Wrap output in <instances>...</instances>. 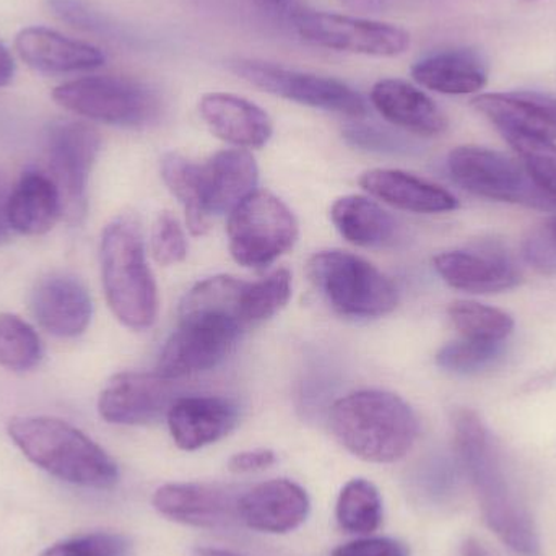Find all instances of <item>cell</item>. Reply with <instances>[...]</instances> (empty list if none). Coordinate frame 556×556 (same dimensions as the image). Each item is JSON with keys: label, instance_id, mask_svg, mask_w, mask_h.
I'll return each instance as SVG.
<instances>
[{"label": "cell", "instance_id": "obj_23", "mask_svg": "<svg viewBox=\"0 0 556 556\" xmlns=\"http://www.w3.org/2000/svg\"><path fill=\"white\" fill-rule=\"evenodd\" d=\"M371 103L386 121L417 136L437 137L447 129L441 108L408 81L399 78L378 81L371 90Z\"/></svg>", "mask_w": 556, "mask_h": 556}, {"label": "cell", "instance_id": "obj_19", "mask_svg": "<svg viewBox=\"0 0 556 556\" xmlns=\"http://www.w3.org/2000/svg\"><path fill=\"white\" fill-rule=\"evenodd\" d=\"M15 48L22 61L45 74L93 71L106 61L97 46L61 35L45 26H29L16 35Z\"/></svg>", "mask_w": 556, "mask_h": 556}, {"label": "cell", "instance_id": "obj_22", "mask_svg": "<svg viewBox=\"0 0 556 556\" xmlns=\"http://www.w3.org/2000/svg\"><path fill=\"white\" fill-rule=\"evenodd\" d=\"M208 129L225 142L261 149L273 137V121L263 108L230 93H207L199 103Z\"/></svg>", "mask_w": 556, "mask_h": 556}, {"label": "cell", "instance_id": "obj_40", "mask_svg": "<svg viewBox=\"0 0 556 556\" xmlns=\"http://www.w3.org/2000/svg\"><path fill=\"white\" fill-rule=\"evenodd\" d=\"M277 463V456L270 450L243 451L228 460V470L233 473H253L269 469Z\"/></svg>", "mask_w": 556, "mask_h": 556}, {"label": "cell", "instance_id": "obj_44", "mask_svg": "<svg viewBox=\"0 0 556 556\" xmlns=\"http://www.w3.org/2000/svg\"><path fill=\"white\" fill-rule=\"evenodd\" d=\"M466 556H485V552L479 544L466 545Z\"/></svg>", "mask_w": 556, "mask_h": 556}, {"label": "cell", "instance_id": "obj_10", "mask_svg": "<svg viewBox=\"0 0 556 556\" xmlns=\"http://www.w3.org/2000/svg\"><path fill=\"white\" fill-rule=\"evenodd\" d=\"M179 316L178 330L169 337L156 366V372L169 381L220 365L233 352L243 329L228 314L189 311Z\"/></svg>", "mask_w": 556, "mask_h": 556}, {"label": "cell", "instance_id": "obj_20", "mask_svg": "<svg viewBox=\"0 0 556 556\" xmlns=\"http://www.w3.org/2000/svg\"><path fill=\"white\" fill-rule=\"evenodd\" d=\"M256 160L244 149L222 150L201 166L202 205L207 215L231 214L256 192Z\"/></svg>", "mask_w": 556, "mask_h": 556}, {"label": "cell", "instance_id": "obj_2", "mask_svg": "<svg viewBox=\"0 0 556 556\" xmlns=\"http://www.w3.org/2000/svg\"><path fill=\"white\" fill-rule=\"evenodd\" d=\"M329 425L349 453L375 464L402 459L420 430L410 405L384 391H359L339 399L330 408Z\"/></svg>", "mask_w": 556, "mask_h": 556}, {"label": "cell", "instance_id": "obj_5", "mask_svg": "<svg viewBox=\"0 0 556 556\" xmlns=\"http://www.w3.org/2000/svg\"><path fill=\"white\" fill-rule=\"evenodd\" d=\"M314 287L343 316L381 317L399 303L397 288L372 264L345 251H320L307 263Z\"/></svg>", "mask_w": 556, "mask_h": 556}, {"label": "cell", "instance_id": "obj_37", "mask_svg": "<svg viewBox=\"0 0 556 556\" xmlns=\"http://www.w3.org/2000/svg\"><path fill=\"white\" fill-rule=\"evenodd\" d=\"M332 556H410V551L395 539L369 538L340 545Z\"/></svg>", "mask_w": 556, "mask_h": 556}, {"label": "cell", "instance_id": "obj_8", "mask_svg": "<svg viewBox=\"0 0 556 556\" xmlns=\"http://www.w3.org/2000/svg\"><path fill=\"white\" fill-rule=\"evenodd\" d=\"M447 169L464 191L490 201L555 211L556 205L532 181L522 163L485 147H457L450 153Z\"/></svg>", "mask_w": 556, "mask_h": 556}, {"label": "cell", "instance_id": "obj_24", "mask_svg": "<svg viewBox=\"0 0 556 556\" xmlns=\"http://www.w3.org/2000/svg\"><path fill=\"white\" fill-rule=\"evenodd\" d=\"M359 186L379 201L415 214H443L459 205L446 189L401 169H371L359 178Z\"/></svg>", "mask_w": 556, "mask_h": 556}, {"label": "cell", "instance_id": "obj_11", "mask_svg": "<svg viewBox=\"0 0 556 556\" xmlns=\"http://www.w3.org/2000/svg\"><path fill=\"white\" fill-rule=\"evenodd\" d=\"M231 71L248 84L294 103L352 117H363L368 113L362 94L337 78L307 74L251 59L233 62Z\"/></svg>", "mask_w": 556, "mask_h": 556}, {"label": "cell", "instance_id": "obj_18", "mask_svg": "<svg viewBox=\"0 0 556 556\" xmlns=\"http://www.w3.org/2000/svg\"><path fill=\"white\" fill-rule=\"evenodd\" d=\"M434 269L450 287L467 293H500L521 283L518 267L496 248L440 254L434 257Z\"/></svg>", "mask_w": 556, "mask_h": 556}, {"label": "cell", "instance_id": "obj_15", "mask_svg": "<svg viewBox=\"0 0 556 556\" xmlns=\"http://www.w3.org/2000/svg\"><path fill=\"white\" fill-rule=\"evenodd\" d=\"M31 311L46 332L74 339L90 326L93 301L78 278L68 274H51L36 283L31 293Z\"/></svg>", "mask_w": 556, "mask_h": 556}, {"label": "cell", "instance_id": "obj_9", "mask_svg": "<svg viewBox=\"0 0 556 556\" xmlns=\"http://www.w3.org/2000/svg\"><path fill=\"white\" fill-rule=\"evenodd\" d=\"M101 150L100 132L81 121H58L46 136L49 178L61 199L62 218L81 225L88 214V181Z\"/></svg>", "mask_w": 556, "mask_h": 556}, {"label": "cell", "instance_id": "obj_12", "mask_svg": "<svg viewBox=\"0 0 556 556\" xmlns=\"http://www.w3.org/2000/svg\"><path fill=\"white\" fill-rule=\"evenodd\" d=\"M294 26L311 45L371 58H395L410 46V35L399 26L340 13H300L294 16Z\"/></svg>", "mask_w": 556, "mask_h": 556}, {"label": "cell", "instance_id": "obj_35", "mask_svg": "<svg viewBox=\"0 0 556 556\" xmlns=\"http://www.w3.org/2000/svg\"><path fill=\"white\" fill-rule=\"evenodd\" d=\"M130 541L123 534L114 532H93L58 542L46 548L39 556H127L130 552Z\"/></svg>", "mask_w": 556, "mask_h": 556}, {"label": "cell", "instance_id": "obj_17", "mask_svg": "<svg viewBox=\"0 0 556 556\" xmlns=\"http://www.w3.org/2000/svg\"><path fill=\"white\" fill-rule=\"evenodd\" d=\"M311 502L306 490L287 479L260 483L241 495L240 521L267 534H287L306 521Z\"/></svg>", "mask_w": 556, "mask_h": 556}, {"label": "cell", "instance_id": "obj_36", "mask_svg": "<svg viewBox=\"0 0 556 556\" xmlns=\"http://www.w3.org/2000/svg\"><path fill=\"white\" fill-rule=\"evenodd\" d=\"M152 253L156 263L173 266L182 263L188 256V241L178 218L169 212H163L156 218L152 231Z\"/></svg>", "mask_w": 556, "mask_h": 556}, {"label": "cell", "instance_id": "obj_26", "mask_svg": "<svg viewBox=\"0 0 556 556\" xmlns=\"http://www.w3.org/2000/svg\"><path fill=\"white\" fill-rule=\"evenodd\" d=\"M421 87L443 94H472L489 81L485 62L469 49H450L428 55L412 67Z\"/></svg>", "mask_w": 556, "mask_h": 556}, {"label": "cell", "instance_id": "obj_13", "mask_svg": "<svg viewBox=\"0 0 556 556\" xmlns=\"http://www.w3.org/2000/svg\"><path fill=\"white\" fill-rule=\"evenodd\" d=\"M175 401L169 379L159 372L126 371L110 379L98 401V412L108 424L137 427L166 417Z\"/></svg>", "mask_w": 556, "mask_h": 556}, {"label": "cell", "instance_id": "obj_25", "mask_svg": "<svg viewBox=\"0 0 556 556\" xmlns=\"http://www.w3.org/2000/svg\"><path fill=\"white\" fill-rule=\"evenodd\" d=\"M9 218L12 230L26 237L48 233L62 218L61 199L49 175L26 172L10 189Z\"/></svg>", "mask_w": 556, "mask_h": 556}, {"label": "cell", "instance_id": "obj_47", "mask_svg": "<svg viewBox=\"0 0 556 556\" xmlns=\"http://www.w3.org/2000/svg\"><path fill=\"white\" fill-rule=\"evenodd\" d=\"M526 2H531V0H526Z\"/></svg>", "mask_w": 556, "mask_h": 556}, {"label": "cell", "instance_id": "obj_3", "mask_svg": "<svg viewBox=\"0 0 556 556\" xmlns=\"http://www.w3.org/2000/svg\"><path fill=\"white\" fill-rule=\"evenodd\" d=\"M7 430L26 459L62 482L94 490H110L119 482L113 457L67 421L18 417Z\"/></svg>", "mask_w": 556, "mask_h": 556}, {"label": "cell", "instance_id": "obj_32", "mask_svg": "<svg viewBox=\"0 0 556 556\" xmlns=\"http://www.w3.org/2000/svg\"><path fill=\"white\" fill-rule=\"evenodd\" d=\"M291 298V274L287 269L277 270L263 280L250 283L241 296L240 317L243 326L263 323L276 316L287 306Z\"/></svg>", "mask_w": 556, "mask_h": 556}, {"label": "cell", "instance_id": "obj_33", "mask_svg": "<svg viewBox=\"0 0 556 556\" xmlns=\"http://www.w3.org/2000/svg\"><path fill=\"white\" fill-rule=\"evenodd\" d=\"M502 134L506 142L518 153L522 166H525L535 186L556 205L555 142L518 132Z\"/></svg>", "mask_w": 556, "mask_h": 556}, {"label": "cell", "instance_id": "obj_6", "mask_svg": "<svg viewBox=\"0 0 556 556\" xmlns=\"http://www.w3.org/2000/svg\"><path fill=\"white\" fill-rule=\"evenodd\" d=\"M52 98L71 113L111 126H146L160 110L159 98L146 85L110 75L65 81L54 88Z\"/></svg>", "mask_w": 556, "mask_h": 556}, {"label": "cell", "instance_id": "obj_39", "mask_svg": "<svg viewBox=\"0 0 556 556\" xmlns=\"http://www.w3.org/2000/svg\"><path fill=\"white\" fill-rule=\"evenodd\" d=\"M525 257L542 274H556V243L551 231H535L525 241Z\"/></svg>", "mask_w": 556, "mask_h": 556}, {"label": "cell", "instance_id": "obj_27", "mask_svg": "<svg viewBox=\"0 0 556 556\" xmlns=\"http://www.w3.org/2000/svg\"><path fill=\"white\" fill-rule=\"evenodd\" d=\"M330 218L349 243L359 248H379L395 237L394 218L375 201L363 195H346L332 205Z\"/></svg>", "mask_w": 556, "mask_h": 556}, {"label": "cell", "instance_id": "obj_42", "mask_svg": "<svg viewBox=\"0 0 556 556\" xmlns=\"http://www.w3.org/2000/svg\"><path fill=\"white\" fill-rule=\"evenodd\" d=\"M15 75V62L9 49L0 41V88L7 87Z\"/></svg>", "mask_w": 556, "mask_h": 556}, {"label": "cell", "instance_id": "obj_4", "mask_svg": "<svg viewBox=\"0 0 556 556\" xmlns=\"http://www.w3.org/2000/svg\"><path fill=\"white\" fill-rule=\"evenodd\" d=\"M100 260L104 294L114 316L129 329L152 327L159 316V290L136 215H119L104 228Z\"/></svg>", "mask_w": 556, "mask_h": 556}, {"label": "cell", "instance_id": "obj_31", "mask_svg": "<svg viewBox=\"0 0 556 556\" xmlns=\"http://www.w3.org/2000/svg\"><path fill=\"white\" fill-rule=\"evenodd\" d=\"M42 358L36 330L15 314H0V366L10 371H29Z\"/></svg>", "mask_w": 556, "mask_h": 556}, {"label": "cell", "instance_id": "obj_16", "mask_svg": "<svg viewBox=\"0 0 556 556\" xmlns=\"http://www.w3.org/2000/svg\"><path fill=\"white\" fill-rule=\"evenodd\" d=\"M166 420L179 450L198 451L228 437L240 420V410L230 399L191 395L176 399Z\"/></svg>", "mask_w": 556, "mask_h": 556}, {"label": "cell", "instance_id": "obj_43", "mask_svg": "<svg viewBox=\"0 0 556 556\" xmlns=\"http://www.w3.org/2000/svg\"><path fill=\"white\" fill-rule=\"evenodd\" d=\"M192 556H241L238 554H233L230 551H222V548H211V547H201L195 548L192 552Z\"/></svg>", "mask_w": 556, "mask_h": 556}, {"label": "cell", "instance_id": "obj_46", "mask_svg": "<svg viewBox=\"0 0 556 556\" xmlns=\"http://www.w3.org/2000/svg\"><path fill=\"white\" fill-rule=\"evenodd\" d=\"M548 231H551L552 237H554L556 243V218L552 222L551 227H548Z\"/></svg>", "mask_w": 556, "mask_h": 556}, {"label": "cell", "instance_id": "obj_1", "mask_svg": "<svg viewBox=\"0 0 556 556\" xmlns=\"http://www.w3.org/2000/svg\"><path fill=\"white\" fill-rule=\"evenodd\" d=\"M454 444L460 467L472 483L490 531L515 554L539 556L541 535L528 506L509 482L502 457L476 412L453 415Z\"/></svg>", "mask_w": 556, "mask_h": 556}, {"label": "cell", "instance_id": "obj_14", "mask_svg": "<svg viewBox=\"0 0 556 556\" xmlns=\"http://www.w3.org/2000/svg\"><path fill=\"white\" fill-rule=\"evenodd\" d=\"M237 489L212 483H168L153 495V508L169 521L198 529H224L240 521Z\"/></svg>", "mask_w": 556, "mask_h": 556}, {"label": "cell", "instance_id": "obj_28", "mask_svg": "<svg viewBox=\"0 0 556 556\" xmlns=\"http://www.w3.org/2000/svg\"><path fill=\"white\" fill-rule=\"evenodd\" d=\"M336 518L340 529L349 534H372L384 518L381 493L369 480H350L337 500Z\"/></svg>", "mask_w": 556, "mask_h": 556}, {"label": "cell", "instance_id": "obj_29", "mask_svg": "<svg viewBox=\"0 0 556 556\" xmlns=\"http://www.w3.org/2000/svg\"><path fill=\"white\" fill-rule=\"evenodd\" d=\"M162 176L185 207L189 231L202 237L208 230V215L202 205L201 166L178 153H168L162 160Z\"/></svg>", "mask_w": 556, "mask_h": 556}, {"label": "cell", "instance_id": "obj_38", "mask_svg": "<svg viewBox=\"0 0 556 556\" xmlns=\"http://www.w3.org/2000/svg\"><path fill=\"white\" fill-rule=\"evenodd\" d=\"M345 139L355 147L376 152H397L404 147L402 140L394 134L371 126L346 127Z\"/></svg>", "mask_w": 556, "mask_h": 556}, {"label": "cell", "instance_id": "obj_34", "mask_svg": "<svg viewBox=\"0 0 556 556\" xmlns=\"http://www.w3.org/2000/svg\"><path fill=\"white\" fill-rule=\"evenodd\" d=\"M503 353V342L464 339L444 345L438 352L437 363L440 368L456 375H477L483 369L492 368L502 358Z\"/></svg>", "mask_w": 556, "mask_h": 556}, {"label": "cell", "instance_id": "obj_41", "mask_svg": "<svg viewBox=\"0 0 556 556\" xmlns=\"http://www.w3.org/2000/svg\"><path fill=\"white\" fill-rule=\"evenodd\" d=\"M9 198L10 186L7 185L5 178L0 175V247L12 240V225L9 218Z\"/></svg>", "mask_w": 556, "mask_h": 556}, {"label": "cell", "instance_id": "obj_21", "mask_svg": "<svg viewBox=\"0 0 556 556\" xmlns=\"http://www.w3.org/2000/svg\"><path fill=\"white\" fill-rule=\"evenodd\" d=\"M472 106L498 127L500 132H518L556 140V100L529 91L485 93L473 98Z\"/></svg>", "mask_w": 556, "mask_h": 556}, {"label": "cell", "instance_id": "obj_30", "mask_svg": "<svg viewBox=\"0 0 556 556\" xmlns=\"http://www.w3.org/2000/svg\"><path fill=\"white\" fill-rule=\"evenodd\" d=\"M447 314L464 339L503 342L515 330V319L506 311L477 301H456Z\"/></svg>", "mask_w": 556, "mask_h": 556}, {"label": "cell", "instance_id": "obj_45", "mask_svg": "<svg viewBox=\"0 0 556 556\" xmlns=\"http://www.w3.org/2000/svg\"><path fill=\"white\" fill-rule=\"evenodd\" d=\"M256 2L263 7H277L283 5V3H287L288 0H256Z\"/></svg>", "mask_w": 556, "mask_h": 556}, {"label": "cell", "instance_id": "obj_7", "mask_svg": "<svg viewBox=\"0 0 556 556\" xmlns=\"http://www.w3.org/2000/svg\"><path fill=\"white\" fill-rule=\"evenodd\" d=\"M296 238V218L267 191L253 192L228 218L231 256L250 269H264L276 263L293 248Z\"/></svg>", "mask_w": 556, "mask_h": 556}]
</instances>
